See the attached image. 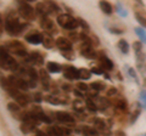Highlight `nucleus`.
Wrapping results in <instances>:
<instances>
[{"mask_svg":"<svg viewBox=\"0 0 146 136\" xmlns=\"http://www.w3.org/2000/svg\"><path fill=\"white\" fill-rule=\"evenodd\" d=\"M25 24H22L15 16L9 15L5 20V29L10 35H18L25 29Z\"/></svg>","mask_w":146,"mask_h":136,"instance_id":"obj_1","label":"nucleus"},{"mask_svg":"<svg viewBox=\"0 0 146 136\" xmlns=\"http://www.w3.org/2000/svg\"><path fill=\"white\" fill-rule=\"evenodd\" d=\"M57 23L60 27H62V28H65V29H68V30H74L77 27L79 26L78 20H76L74 17H72L71 15H68V13H61V15H58Z\"/></svg>","mask_w":146,"mask_h":136,"instance_id":"obj_2","label":"nucleus"},{"mask_svg":"<svg viewBox=\"0 0 146 136\" xmlns=\"http://www.w3.org/2000/svg\"><path fill=\"white\" fill-rule=\"evenodd\" d=\"M0 58H1V67L3 69H7V71H16L18 69V63L13 57H11L7 53L5 46L1 48V52H0Z\"/></svg>","mask_w":146,"mask_h":136,"instance_id":"obj_3","label":"nucleus"},{"mask_svg":"<svg viewBox=\"0 0 146 136\" xmlns=\"http://www.w3.org/2000/svg\"><path fill=\"white\" fill-rule=\"evenodd\" d=\"M5 49L11 51L12 53H15L17 56H21V57H25L27 56V49L25 48V45L17 42V40H11L5 45Z\"/></svg>","mask_w":146,"mask_h":136,"instance_id":"obj_4","label":"nucleus"},{"mask_svg":"<svg viewBox=\"0 0 146 136\" xmlns=\"http://www.w3.org/2000/svg\"><path fill=\"white\" fill-rule=\"evenodd\" d=\"M18 12H20V15L27 21H33L35 18L34 9L27 3H22V1L18 3Z\"/></svg>","mask_w":146,"mask_h":136,"instance_id":"obj_5","label":"nucleus"},{"mask_svg":"<svg viewBox=\"0 0 146 136\" xmlns=\"http://www.w3.org/2000/svg\"><path fill=\"white\" fill-rule=\"evenodd\" d=\"M63 69V75H65V78L67 79H79V69H77L76 67L73 66H63L62 67Z\"/></svg>","mask_w":146,"mask_h":136,"instance_id":"obj_6","label":"nucleus"},{"mask_svg":"<svg viewBox=\"0 0 146 136\" xmlns=\"http://www.w3.org/2000/svg\"><path fill=\"white\" fill-rule=\"evenodd\" d=\"M32 114H33L39 121H43V123H46V124L51 123V119H50V118L45 114V113L43 112V110L39 106L33 107V110H32Z\"/></svg>","mask_w":146,"mask_h":136,"instance_id":"obj_7","label":"nucleus"},{"mask_svg":"<svg viewBox=\"0 0 146 136\" xmlns=\"http://www.w3.org/2000/svg\"><path fill=\"white\" fill-rule=\"evenodd\" d=\"M56 46L61 50V52H65V51H72V44L71 42L68 40L67 38H63V37H60L56 39Z\"/></svg>","mask_w":146,"mask_h":136,"instance_id":"obj_8","label":"nucleus"},{"mask_svg":"<svg viewBox=\"0 0 146 136\" xmlns=\"http://www.w3.org/2000/svg\"><path fill=\"white\" fill-rule=\"evenodd\" d=\"M98 60L100 62V65H101V68H104V69H106V71H112L113 63L105 53H102V52L98 53Z\"/></svg>","mask_w":146,"mask_h":136,"instance_id":"obj_9","label":"nucleus"},{"mask_svg":"<svg viewBox=\"0 0 146 136\" xmlns=\"http://www.w3.org/2000/svg\"><path fill=\"white\" fill-rule=\"evenodd\" d=\"M40 27L44 29V32H46L48 34H51L55 32V27H54V22L49 18V17L44 16L40 20Z\"/></svg>","mask_w":146,"mask_h":136,"instance_id":"obj_10","label":"nucleus"},{"mask_svg":"<svg viewBox=\"0 0 146 136\" xmlns=\"http://www.w3.org/2000/svg\"><path fill=\"white\" fill-rule=\"evenodd\" d=\"M80 53L85 57H89V58H93L94 56H98L96 53H95L94 49H93V43H83L80 48Z\"/></svg>","mask_w":146,"mask_h":136,"instance_id":"obj_11","label":"nucleus"},{"mask_svg":"<svg viewBox=\"0 0 146 136\" xmlns=\"http://www.w3.org/2000/svg\"><path fill=\"white\" fill-rule=\"evenodd\" d=\"M46 134L49 136H66L70 134V130L65 128H60V126H50L48 129Z\"/></svg>","mask_w":146,"mask_h":136,"instance_id":"obj_12","label":"nucleus"},{"mask_svg":"<svg viewBox=\"0 0 146 136\" xmlns=\"http://www.w3.org/2000/svg\"><path fill=\"white\" fill-rule=\"evenodd\" d=\"M26 40L29 44L39 45V44L43 43V35L40 34V33H36V32H32V33L26 35Z\"/></svg>","mask_w":146,"mask_h":136,"instance_id":"obj_13","label":"nucleus"},{"mask_svg":"<svg viewBox=\"0 0 146 136\" xmlns=\"http://www.w3.org/2000/svg\"><path fill=\"white\" fill-rule=\"evenodd\" d=\"M56 118H57V120H60L63 124H73L74 123L73 117L67 112H56Z\"/></svg>","mask_w":146,"mask_h":136,"instance_id":"obj_14","label":"nucleus"},{"mask_svg":"<svg viewBox=\"0 0 146 136\" xmlns=\"http://www.w3.org/2000/svg\"><path fill=\"white\" fill-rule=\"evenodd\" d=\"M39 77L43 81V86L45 90H49L50 86V75H49V72L46 69H40L39 72Z\"/></svg>","mask_w":146,"mask_h":136,"instance_id":"obj_15","label":"nucleus"},{"mask_svg":"<svg viewBox=\"0 0 146 136\" xmlns=\"http://www.w3.org/2000/svg\"><path fill=\"white\" fill-rule=\"evenodd\" d=\"M110 103H112L116 108H118V110H121V111H125L127 110V102H125V100L122 98V97L112 98L111 101H110Z\"/></svg>","mask_w":146,"mask_h":136,"instance_id":"obj_16","label":"nucleus"},{"mask_svg":"<svg viewBox=\"0 0 146 136\" xmlns=\"http://www.w3.org/2000/svg\"><path fill=\"white\" fill-rule=\"evenodd\" d=\"M62 69V67L58 65V63L56 62H48L46 63V71L49 72V73H60Z\"/></svg>","mask_w":146,"mask_h":136,"instance_id":"obj_17","label":"nucleus"},{"mask_svg":"<svg viewBox=\"0 0 146 136\" xmlns=\"http://www.w3.org/2000/svg\"><path fill=\"white\" fill-rule=\"evenodd\" d=\"M35 11H38L40 15L44 17V16H46V13L50 11V9H49L46 3H38L35 6Z\"/></svg>","mask_w":146,"mask_h":136,"instance_id":"obj_18","label":"nucleus"},{"mask_svg":"<svg viewBox=\"0 0 146 136\" xmlns=\"http://www.w3.org/2000/svg\"><path fill=\"white\" fill-rule=\"evenodd\" d=\"M15 98H16V102H17L21 107H26L27 105H28V97H27L26 95H23V94L17 92V94L15 95Z\"/></svg>","mask_w":146,"mask_h":136,"instance_id":"obj_19","label":"nucleus"},{"mask_svg":"<svg viewBox=\"0 0 146 136\" xmlns=\"http://www.w3.org/2000/svg\"><path fill=\"white\" fill-rule=\"evenodd\" d=\"M28 60L32 63H34V65H42L43 63V56L40 55L39 52H32L28 56Z\"/></svg>","mask_w":146,"mask_h":136,"instance_id":"obj_20","label":"nucleus"},{"mask_svg":"<svg viewBox=\"0 0 146 136\" xmlns=\"http://www.w3.org/2000/svg\"><path fill=\"white\" fill-rule=\"evenodd\" d=\"M54 44H56V43H54V39L51 38V35L45 33L43 35V45H44V48L51 49V48H54Z\"/></svg>","mask_w":146,"mask_h":136,"instance_id":"obj_21","label":"nucleus"},{"mask_svg":"<svg viewBox=\"0 0 146 136\" xmlns=\"http://www.w3.org/2000/svg\"><path fill=\"white\" fill-rule=\"evenodd\" d=\"M99 5L104 13H106V15H111L112 13V5L108 1H100Z\"/></svg>","mask_w":146,"mask_h":136,"instance_id":"obj_22","label":"nucleus"},{"mask_svg":"<svg viewBox=\"0 0 146 136\" xmlns=\"http://www.w3.org/2000/svg\"><path fill=\"white\" fill-rule=\"evenodd\" d=\"M82 133L85 136H99L98 131L93 128H90V126H82Z\"/></svg>","mask_w":146,"mask_h":136,"instance_id":"obj_23","label":"nucleus"},{"mask_svg":"<svg viewBox=\"0 0 146 136\" xmlns=\"http://www.w3.org/2000/svg\"><path fill=\"white\" fill-rule=\"evenodd\" d=\"M135 33L139 37L140 42L146 44V32H145V29L141 28V27H136V28H135Z\"/></svg>","mask_w":146,"mask_h":136,"instance_id":"obj_24","label":"nucleus"},{"mask_svg":"<svg viewBox=\"0 0 146 136\" xmlns=\"http://www.w3.org/2000/svg\"><path fill=\"white\" fill-rule=\"evenodd\" d=\"M140 112H141V108L139 107V105H135V108L133 110V112H131V117H130V123L134 124L136 119H138V117L140 116Z\"/></svg>","mask_w":146,"mask_h":136,"instance_id":"obj_25","label":"nucleus"},{"mask_svg":"<svg viewBox=\"0 0 146 136\" xmlns=\"http://www.w3.org/2000/svg\"><path fill=\"white\" fill-rule=\"evenodd\" d=\"M117 46H118V49H119L123 53H128V52H129V44H128L125 40H123V39L119 40L118 44H117Z\"/></svg>","mask_w":146,"mask_h":136,"instance_id":"obj_26","label":"nucleus"},{"mask_svg":"<svg viewBox=\"0 0 146 136\" xmlns=\"http://www.w3.org/2000/svg\"><path fill=\"white\" fill-rule=\"evenodd\" d=\"M90 77H91V71L86 69V68H80L79 69V79L86 80V79H90Z\"/></svg>","mask_w":146,"mask_h":136,"instance_id":"obj_27","label":"nucleus"},{"mask_svg":"<svg viewBox=\"0 0 146 136\" xmlns=\"http://www.w3.org/2000/svg\"><path fill=\"white\" fill-rule=\"evenodd\" d=\"M21 106L18 105V103H15V102H9L7 103V108H9V111L12 112V113H18L20 112V108Z\"/></svg>","mask_w":146,"mask_h":136,"instance_id":"obj_28","label":"nucleus"},{"mask_svg":"<svg viewBox=\"0 0 146 136\" xmlns=\"http://www.w3.org/2000/svg\"><path fill=\"white\" fill-rule=\"evenodd\" d=\"M90 88L94 90V91H101V90L105 88V85L101 83V81H94V83L90 84Z\"/></svg>","mask_w":146,"mask_h":136,"instance_id":"obj_29","label":"nucleus"},{"mask_svg":"<svg viewBox=\"0 0 146 136\" xmlns=\"http://www.w3.org/2000/svg\"><path fill=\"white\" fill-rule=\"evenodd\" d=\"M94 125H95V128L99 129V130H105L106 129V124H105V121L102 119H100V118H96V119H95Z\"/></svg>","mask_w":146,"mask_h":136,"instance_id":"obj_30","label":"nucleus"},{"mask_svg":"<svg viewBox=\"0 0 146 136\" xmlns=\"http://www.w3.org/2000/svg\"><path fill=\"white\" fill-rule=\"evenodd\" d=\"M85 106H86V108H88V110L93 111V112H95V111H96V108H98V106L93 102V100H91V98H86V101H85Z\"/></svg>","mask_w":146,"mask_h":136,"instance_id":"obj_31","label":"nucleus"},{"mask_svg":"<svg viewBox=\"0 0 146 136\" xmlns=\"http://www.w3.org/2000/svg\"><path fill=\"white\" fill-rule=\"evenodd\" d=\"M73 108L77 111V112H83V102L80 101V100H76L74 102H73Z\"/></svg>","mask_w":146,"mask_h":136,"instance_id":"obj_32","label":"nucleus"},{"mask_svg":"<svg viewBox=\"0 0 146 136\" xmlns=\"http://www.w3.org/2000/svg\"><path fill=\"white\" fill-rule=\"evenodd\" d=\"M44 98H45V101H46L48 103H50V105H58V103H61L60 100H58L57 97H55V96H46Z\"/></svg>","mask_w":146,"mask_h":136,"instance_id":"obj_33","label":"nucleus"},{"mask_svg":"<svg viewBox=\"0 0 146 136\" xmlns=\"http://www.w3.org/2000/svg\"><path fill=\"white\" fill-rule=\"evenodd\" d=\"M99 108H100V110H101V111H105V110H106V108H107V106L110 105V102L107 101V100H105V98H100L99 100Z\"/></svg>","mask_w":146,"mask_h":136,"instance_id":"obj_34","label":"nucleus"},{"mask_svg":"<svg viewBox=\"0 0 146 136\" xmlns=\"http://www.w3.org/2000/svg\"><path fill=\"white\" fill-rule=\"evenodd\" d=\"M135 17H136V20H138L139 23L146 28V17H144L143 15H140V13H135Z\"/></svg>","mask_w":146,"mask_h":136,"instance_id":"obj_35","label":"nucleus"},{"mask_svg":"<svg viewBox=\"0 0 146 136\" xmlns=\"http://www.w3.org/2000/svg\"><path fill=\"white\" fill-rule=\"evenodd\" d=\"M77 89L80 90L82 92H86L89 90V86L85 83H83V81H80V83H77Z\"/></svg>","mask_w":146,"mask_h":136,"instance_id":"obj_36","label":"nucleus"},{"mask_svg":"<svg viewBox=\"0 0 146 136\" xmlns=\"http://www.w3.org/2000/svg\"><path fill=\"white\" fill-rule=\"evenodd\" d=\"M140 102L143 107L146 110V90H141L140 91Z\"/></svg>","mask_w":146,"mask_h":136,"instance_id":"obj_37","label":"nucleus"},{"mask_svg":"<svg viewBox=\"0 0 146 136\" xmlns=\"http://www.w3.org/2000/svg\"><path fill=\"white\" fill-rule=\"evenodd\" d=\"M117 11H118V13H119L121 16H123V17H127V15H128V12L125 11V9L121 5V3H117Z\"/></svg>","mask_w":146,"mask_h":136,"instance_id":"obj_38","label":"nucleus"},{"mask_svg":"<svg viewBox=\"0 0 146 136\" xmlns=\"http://www.w3.org/2000/svg\"><path fill=\"white\" fill-rule=\"evenodd\" d=\"M133 49L135 50L136 55H138V53H140L141 50H143V46H141V42H135V43H133Z\"/></svg>","mask_w":146,"mask_h":136,"instance_id":"obj_39","label":"nucleus"},{"mask_svg":"<svg viewBox=\"0 0 146 136\" xmlns=\"http://www.w3.org/2000/svg\"><path fill=\"white\" fill-rule=\"evenodd\" d=\"M128 68V74H129L130 77H133V79L138 83V75H136V73H135V71L133 69V68H130V67H127Z\"/></svg>","mask_w":146,"mask_h":136,"instance_id":"obj_40","label":"nucleus"},{"mask_svg":"<svg viewBox=\"0 0 146 136\" xmlns=\"http://www.w3.org/2000/svg\"><path fill=\"white\" fill-rule=\"evenodd\" d=\"M78 22H79V26L82 27V28H84V30H89V26H88V23H86L84 20L78 18Z\"/></svg>","mask_w":146,"mask_h":136,"instance_id":"obj_41","label":"nucleus"},{"mask_svg":"<svg viewBox=\"0 0 146 136\" xmlns=\"http://www.w3.org/2000/svg\"><path fill=\"white\" fill-rule=\"evenodd\" d=\"M91 73L98 74V75L105 74V73H104V71H102V69H100V68H98V67H93V68H91Z\"/></svg>","mask_w":146,"mask_h":136,"instance_id":"obj_42","label":"nucleus"},{"mask_svg":"<svg viewBox=\"0 0 146 136\" xmlns=\"http://www.w3.org/2000/svg\"><path fill=\"white\" fill-rule=\"evenodd\" d=\"M33 97H34V101H35V102H38V103H39V102H42V100H43L42 94H40V92H35Z\"/></svg>","mask_w":146,"mask_h":136,"instance_id":"obj_43","label":"nucleus"},{"mask_svg":"<svg viewBox=\"0 0 146 136\" xmlns=\"http://www.w3.org/2000/svg\"><path fill=\"white\" fill-rule=\"evenodd\" d=\"M61 53L67 58V60H72L73 58V52L72 51H65V52H61Z\"/></svg>","mask_w":146,"mask_h":136,"instance_id":"obj_44","label":"nucleus"},{"mask_svg":"<svg viewBox=\"0 0 146 136\" xmlns=\"http://www.w3.org/2000/svg\"><path fill=\"white\" fill-rule=\"evenodd\" d=\"M116 92H117L116 88H110L107 90V96H113V95H116Z\"/></svg>","mask_w":146,"mask_h":136,"instance_id":"obj_45","label":"nucleus"},{"mask_svg":"<svg viewBox=\"0 0 146 136\" xmlns=\"http://www.w3.org/2000/svg\"><path fill=\"white\" fill-rule=\"evenodd\" d=\"M35 136H49V135L46 133H44V131H42V130H36Z\"/></svg>","mask_w":146,"mask_h":136,"instance_id":"obj_46","label":"nucleus"},{"mask_svg":"<svg viewBox=\"0 0 146 136\" xmlns=\"http://www.w3.org/2000/svg\"><path fill=\"white\" fill-rule=\"evenodd\" d=\"M115 136H127L124 131H122V130H117L116 133H115Z\"/></svg>","mask_w":146,"mask_h":136,"instance_id":"obj_47","label":"nucleus"},{"mask_svg":"<svg viewBox=\"0 0 146 136\" xmlns=\"http://www.w3.org/2000/svg\"><path fill=\"white\" fill-rule=\"evenodd\" d=\"M143 136H146V134H145V135H143Z\"/></svg>","mask_w":146,"mask_h":136,"instance_id":"obj_48","label":"nucleus"}]
</instances>
